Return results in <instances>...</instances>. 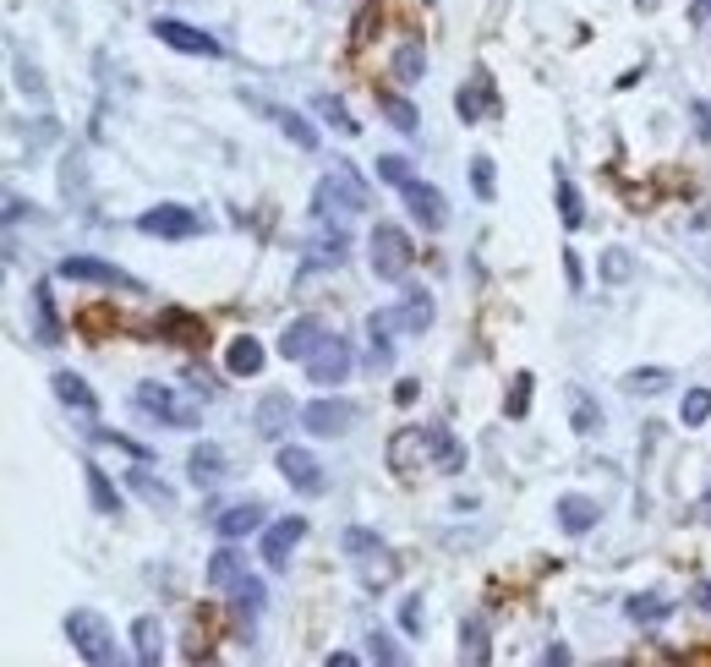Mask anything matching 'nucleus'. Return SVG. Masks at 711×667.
<instances>
[{"instance_id": "f257e3e1", "label": "nucleus", "mask_w": 711, "mask_h": 667, "mask_svg": "<svg viewBox=\"0 0 711 667\" xmlns=\"http://www.w3.org/2000/svg\"><path fill=\"white\" fill-rule=\"evenodd\" d=\"M66 640L77 646V657H83L88 667H110V662H121V646H115L110 624H104L99 613H88V607L66 613Z\"/></svg>"}, {"instance_id": "f03ea898", "label": "nucleus", "mask_w": 711, "mask_h": 667, "mask_svg": "<svg viewBox=\"0 0 711 667\" xmlns=\"http://www.w3.org/2000/svg\"><path fill=\"white\" fill-rule=\"evenodd\" d=\"M427 323H433V301H427V290H411V296H405L400 307L372 312V318H367V334L389 345V334H422Z\"/></svg>"}, {"instance_id": "7ed1b4c3", "label": "nucleus", "mask_w": 711, "mask_h": 667, "mask_svg": "<svg viewBox=\"0 0 711 667\" xmlns=\"http://www.w3.org/2000/svg\"><path fill=\"white\" fill-rule=\"evenodd\" d=\"M137 411L143 416H159L165 427H176V432H192L197 421H203V411H197L192 400H181L176 389H165V383H137Z\"/></svg>"}, {"instance_id": "20e7f679", "label": "nucleus", "mask_w": 711, "mask_h": 667, "mask_svg": "<svg viewBox=\"0 0 711 667\" xmlns=\"http://www.w3.org/2000/svg\"><path fill=\"white\" fill-rule=\"evenodd\" d=\"M367 247H372V274H378V279H389V285H394V279L411 274L416 247H411V236H405L400 225H378Z\"/></svg>"}, {"instance_id": "39448f33", "label": "nucleus", "mask_w": 711, "mask_h": 667, "mask_svg": "<svg viewBox=\"0 0 711 667\" xmlns=\"http://www.w3.org/2000/svg\"><path fill=\"white\" fill-rule=\"evenodd\" d=\"M312 208H318V219H329L334 208H340V214H361V208H367V186L356 181L351 165H334V175H323V181H318Z\"/></svg>"}, {"instance_id": "423d86ee", "label": "nucleus", "mask_w": 711, "mask_h": 667, "mask_svg": "<svg viewBox=\"0 0 711 667\" xmlns=\"http://www.w3.org/2000/svg\"><path fill=\"white\" fill-rule=\"evenodd\" d=\"M137 230L143 236H159V241H192L203 236V214L197 208H181V203H159L148 214H137Z\"/></svg>"}, {"instance_id": "0eeeda50", "label": "nucleus", "mask_w": 711, "mask_h": 667, "mask_svg": "<svg viewBox=\"0 0 711 667\" xmlns=\"http://www.w3.org/2000/svg\"><path fill=\"white\" fill-rule=\"evenodd\" d=\"M274 465H279V476H285V482L296 487L301 498H323V493H329V476H323L318 454H312V449H301V443H285Z\"/></svg>"}, {"instance_id": "6e6552de", "label": "nucleus", "mask_w": 711, "mask_h": 667, "mask_svg": "<svg viewBox=\"0 0 711 667\" xmlns=\"http://www.w3.org/2000/svg\"><path fill=\"white\" fill-rule=\"evenodd\" d=\"M301 367H307V383H318V389H334V383L351 378L356 356H351V345H345L340 334H329V339H323V345L312 350L307 361H301Z\"/></svg>"}, {"instance_id": "1a4fd4ad", "label": "nucleus", "mask_w": 711, "mask_h": 667, "mask_svg": "<svg viewBox=\"0 0 711 667\" xmlns=\"http://www.w3.org/2000/svg\"><path fill=\"white\" fill-rule=\"evenodd\" d=\"M356 416H361V405L334 400V394H323V400L301 405V427L318 432V438H340V432H351V427H356Z\"/></svg>"}, {"instance_id": "9d476101", "label": "nucleus", "mask_w": 711, "mask_h": 667, "mask_svg": "<svg viewBox=\"0 0 711 667\" xmlns=\"http://www.w3.org/2000/svg\"><path fill=\"white\" fill-rule=\"evenodd\" d=\"M55 279H77V285H110V290H143L126 268L99 263V257H61L55 263Z\"/></svg>"}, {"instance_id": "9b49d317", "label": "nucleus", "mask_w": 711, "mask_h": 667, "mask_svg": "<svg viewBox=\"0 0 711 667\" xmlns=\"http://www.w3.org/2000/svg\"><path fill=\"white\" fill-rule=\"evenodd\" d=\"M154 33H159V44H170V50H181V55H203V61H219V55H225L214 33L192 28V22H176V17H159Z\"/></svg>"}, {"instance_id": "f8f14e48", "label": "nucleus", "mask_w": 711, "mask_h": 667, "mask_svg": "<svg viewBox=\"0 0 711 667\" xmlns=\"http://www.w3.org/2000/svg\"><path fill=\"white\" fill-rule=\"evenodd\" d=\"M301 536H307V520H301V514H285V520H274V525L263 531L258 558H263V564L279 575V569H290V553H296V542H301Z\"/></svg>"}, {"instance_id": "ddd939ff", "label": "nucleus", "mask_w": 711, "mask_h": 667, "mask_svg": "<svg viewBox=\"0 0 711 667\" xmlns=\"http://www.w3.org/2000/svg\"><path fill=\"white\" fill-rule=\"evenodd\" d=\"M454 110H460L465 126H476V121H487V115H498V88H493V72H487V66H476L471 83L454 93Z\"/></svg>"}, {"instance_id": "4468645a", "label": "nucleus", "mask_w": 711, "mask_h": 667, "mask_svg": "<svg viewBox=\"0 0 711 667\" xmlns=\"http://www.w3.org/2000/svg\"><path fill=\"white\" fill-rule=\"evenodd\" d=\"M400 192H405V208H411V219H416L422 230H444V225H449V203H444V192H438V186L405 181Z\"/></svg>"}, {"instance_id": "2eb2a0df", "label": "nucleus", "mask_w": 711, "mask_h": 667, "mask_svg": "<svg viewBox=\"0 0 711 667\" xmlns=\"http://www.w3.org/2000/svg\"><path fill=\"white\" fill-rule=\"evenodd\" d=\"M553 514H558V531H564V536H586V531H597L602 503L586 498V493H564L553 503Z\"/></svg>"}, {"instance_id": "dca6fc26", "label": "nucleus", "mask_w": 711, "mask_h": 667, "mask_svg": "<svg viewBox=\"0 0 711 667\" xmlns=\"http://www.w3.org/2000/svg\"><path fill=\"white\" fill-rule=\"evenodd\" d=\"M323 339H329V329H323V318H296V323H285V334H279V356L285 361H307L312 350L323 345Z\"/></svg>"}, {"instance_id": "f3484780", "label": "nucleus", "mask_w": 711, "mask_h": 667, "mask_svg": "<svg viewBox=\"0 0 711 667\" xmlns=\"http://www.w3.org/2000/svg\"><path fill=\"white\" fill-rule=\"evenodd\" d=\"M422 449H427V460H433V471H444V476L465 471V443L454 438L449 427H422Z\"/></svg>"}, {"instance_id": "a211bd4d", "label": "nucleus", "mask_w": 711, "mask_h": 667, "mask_svg": "<svg viewBox=\"0 0 711 667\" xmlns=\"http://www.w3.org/2000/svg\"><path fill=\"white\" fill-rule=\"evenodd\" d=\"M301 411L290 405V394H268V400H258V411H252V427H258V438L279 443L290 432V421H296Z\"/></svg>"}, {"instance_id": "6ab92c4d", "label": "nucleus", "mask_w": 711, "mask_h": 667, "mask_svg": "<svg viewBox=\"0 0 711 667\" xmlns=\"http://www.w3.org/2000/svg\"><path fill=\"white\" fill-rule=\"evenodd\" d=\"M154 334L159 339H170V345H203L208 329H203V318H192V312H181V307H170V312H159V323H154Z\"/></svg>"}, {"instance_id": "aec40b11", "label": "nucleus", "mask_w": 711, "mask_h": 667, "mask_svg": "<svg viewBox=\"0 0 711 667\" xmlns=\"http://www.w3.org/2000/svg\"><path fill=\"white\" fill-rule=\"evenodd\" d=\"M214 531L225 536V542H241V536L263 531V503H230V509L214 520Z\"/></svg>"}, {"instance_id": "412c9836", "label": "nucleus", "mask_w": 711, "mask_h": 667, "mask_svg": "<svg viewBox=\"0 0 711 667\" xmlns=\"http://www.w3.org/2000/svg\"><path fill=\"white\" fill-rule=\"evenodd\" d=\"M241 580H247V558L236 553V542H225L208 558V585H214V591H236Z\"/></svg>"}, {"instance_id": "4be33fe9", "label": "nucleus", "mask_w": 711, "mask_h": 667, "mask_svg": "<svg viewBox=\"0 0 711 667\" xmlns=\"http://www.w3.org/2000/svg\"><path fill=\"white\" fill-rule=\"evenodd\" d=\"M33 339L39 345H61V318H55V296H50V285H33Z\"/></svg>"}, {"instance_id": "5701e85b", "label": "nucleus", "mask_w": 711, "mask_h": 667, "mask_svg": "<svg viewBox=\"0 0 711 667\" xmlns=\"http://www.w3.org/2000/svg\"><path fill=\"white\" fill-rule=\"evenodd\" d=\"M263 345L252 334H241V339H230V350H225V372L230 378H252V372H263Z\"/></svg>"}, {"instance_id": "b1692460", "label": "nucleus", "mask_w": 711, "mask_h": 667, "mask_svg": "<svg viewBox=\"0 0 711 667\" xmlns=\"http://www.w3.org/2000/svg\"><path fill=\"white\" fill-rule=\"evenodd\" d=\"M186 471H192L197 487H219V476H225V449H219V443H197Z\"/></svg>"}, {"instance_id": "393cba45", "label": "nucleus", "mask_w": 711, "mask_h": 667, "mask_svg": "<svg viewBox=\"0 0 711 667\" xmlns=\"http://www.w3.org/2000/svg\"><path fill=\"white\" fill-rule=\"evenodd\" d=\"M132 646H137L132 657L143 667H154L159 657H165V629H159V618H148V613L137 618V624H132Z\"/></svg>"}, {"instance_id": "a878e982", "label": "nucleus", "mask_w": 711, "mask_h": 667, "mask_svg": "<svg viewBox=\"0 0 711 667\" xmlns=\"http://www.w3.org/2000/svg\"><path fill=\"white\" fill-rule=\"evenodd\" d=\"M50 383H55V400H61V405H72V411H83V416L99 411V394H93L77 372H55Z\"/></svg>"}, {"instance_id": "bb28decb", "label": "nucleus", "mask_w": 711, "mask_h": 667, "mask_svg": "<svg viewBox=\"0 0 711 667\" xmlns=\"http://www.w3.org/2000/svg\"><path fill=\"white\" fill-rule=\"evenodd\" d=\"M126 487H132V493L143 498L148 509H176V493H170V487L159 482L154 471H143V465H137V471H126Z\"/></svg>"}, {"instance_id": "cd10ccee", "label": "nucleus", "mask_w": 711, "mask_h": 667, "mask_svg": "<svg viewBox=\"0 0 711 667\" xmlns=\"http://www.w3.org/2000/svg\"><path fill=\"white\" fill-rule=\"evenodd\" d=\"M345 252H351V236H345V230H323L307 252V268H340Z\"/></svg>"}, {"instance_id": "c85d7f7f", "label": "nucleus", "mask_w": 711, "mask_h": 667, "mask_svg": "<svg viewBox=\"0 0 711 667\" xmlns=\"http://www.w3.org/2000/svg\"><path fill=\"white\" fill-rule=\"evenodd\" d=\"M378 110L389 115V126H394V132H405V137H416V132H422V115H416V104H411V99H400V93H389V88H383V93H378Z\"/></svg>"}, {"instance_id": "c756f323", "label": "nucleus", "mask_w": 711, "mask_h": 667, "mask_svg": "<svg viewBox=\"0 0 711 667\" xmlns=\"http://www.w3.org/2000/svg\"><path fill=\"white\" fill-rule=\"evenodd\" d=\"M460 662H471V667H487V662H493L482 618H465V624H460Z\"/></svg>"}, {"instance_id": "7c9ffc66", "label": "nucleus", "mask_w": 711, "mask_h": 667, "mask_svg": "<svg viewBox=\"0 0 711 667\" xmlns=\"http://www.w3.org/2000/svg\"><path fill=\"white\" fill-rule=\"evenodd\" d=\"M88 476V498H93V514H121V493H115V482L99 471V465H83Z\"/></svg>"}, {"instance_id": "2f4dec72", "label": "nucleus", "mask_w": 711, "mask_h": 667, "mask_svg": "<svg viewBox=\"0 0 711 667\" xmlns=\"http://www.w3.org/2000/svg\"><path fill=\"white\" fill-rule=\"evenodd\" d=\"M422 72H427V50H422V44H400V50H394V77H400V83L405 88H411V83H422Z\"/></svg>"}, {"instance_id": "473e14b6", "label": "nucleus", "mask_w": 711, "mask_h": 667, "mask_svg": "<svg viewBox=\"0 0 711 667\" xmlns=\"http://www.w3.org/2000/svg\"><path fill=\"white\" fill-rule=\"evenodd\" d=\"M635 624H662V618H673V602L668 596H657V591H646V596H629V607H624Z\"/></svg>"}, {"instance_id": "72a5a7b5", "label": "nucleus", "mask_w": 711, "mask_h": 667, "mask_svg": "<svg viewBox=\"0 0 711 667\" xmlns=\"http://www.w3.org/2000/svg\"><path fill=\"white\" fill-rule=\"evenodd\" d=\"M558 219H564L569 230L586 225V203H580V186L569 181V175H558Z\"/></svg>"}, {"instance_id": "f704fd0d", "label": "nucleus", "mask_w": 711, "mask_h": 667, "mask_svg": "<svg viewBox=\"0 0 711 667\" xmlns=\"http://www.w3.org/2000/svg\"><path fill=\"white\" fill-rule=\"evenodd\" d=\"M312 110H318L323 121L334 126V132H345V137H356V132H361V121H351V110H345V104L334 99V93H318V99H312Z\"/></svg>"}, {"instance_id": "c9c22d12", "label": "nucleus", "mask_w": 711, "mask_h": 667, "mask_svg": "<svg viewBox=\"0 0 711 667\" xmlns=\"http://www.w3.org/2000/svg\"><path fill=\"white\" fill-rule=\"evenodd\" d=\"M263 602H268V591H263V580H241L236 585V618H241V624H252V618H258L263 613Z\"/></svg>"}, {"instance_id": "e433bc0d", "label": "nucleus", "mask_w": 711, "mask_h": 667, "mask_svg": "<svg viewBox=\"0 0 711 667\" xmlns=\"http://www.w3.org/2000/svg\"><path fill=\"white\" fill-rule=\"evenodd\" d=\"M668 383H673L668 367H635V372L624 378V389H629V394H662Z\"/></svg>"}, {"instance_id": "4c0bfd02", "label": "nucleus", "mask_w": 711, "mask_h": 667, "mask_svg": "<svg viewBox=\"0 0 711 667\" xmlns=\"http://www.w3.org/2000/svg\"><path fill=\"white\" fill-rule=\"evenodd\" d=\"M531 389H536V378L531 372H515V378H509V394H504V411L509 416H531Z\"/></svg>"}, {"instance_id": "58836bf2", "label": "nucleus", "mask_w": 711, "mask_h": 667, "mask_svg": "<svg viewBox=\"0 0 711 667\" xmlns=\"http://www.w3.org/2000/svg\"><path fill=\"white\" fill-rule=\"evenodd\" d=\"M274 121H279V132H285V137H290V143H296V148H307V154H312V148H318V132H312V126H307V115H296V110H279Z\"/></svg>"}, {"instance_id": "ea45409f", "label": "nucleus", "mask_w": 711, "mask_h": 667, "mask_svg": "<svg viewBox=\"0 0 711 667\" xmlns=\"http://www.w3.org/2000/svg\"><path fill=\"white\" fill-rule=\"evenodd\" d=\"M679 421H684V427H706V421H711V389H690V394H684Z\"/></svg>"}, {"instance_id": "a19ab883", "label": "nucleus", "mask_w": 711, "mask_h": 667, "mask_svg": "<svg viewBox=\"0 0 711 667\" xmlns=\"http://www.w3.org/2000/svg\"><path fill=\"white\" fill-rule=\"evenodd\" d=\"M569 427H575V432H586V438L602 427V411H597V405H591L580 389H575V411H569Z\"/></svg>"}, {"instance_id": "79ce46f5", "label": "nucleus", "mask_w": 711, "mask_h": 667, "mask_svg": "<svg viewBox=\"0 0 711 667\" xmlns=\"http://www.w3.org/2000/svg\"><path fill=\"white\" fill-rule=\"evenodd\" d=\"M635 274V257H629L624 247H613V252H602V279H613V285H624V279Z\"/></svg>"}, {"instance_id": "37998d69", "label": "nucleus", "mask_w": 711, "mask_h": 667, "mask_svg": "<svg viewBox=\"0 0 711 667\" xmlns=\"http://www.w3.org/2000/svg\"><path fill=\"white\" fill-rule=\"evenodd\" d=\"M378 181H389V186L416 181V175H411V159H400V154H378Z\"/></svg>"}, {"instance_id": "c03bdc74", "label": "nucleus", "mask_w": 711, "mask_h": 667, "mask_svg": "<svg viewBox=\"0 0 711 667\" xmlns=\"http://www.w3.org/2000/svg\"><path fill=\"white\" fill-rule=\"evenodd\" d=\"M367 651H372V662H389V667H400V662H405V651L394 646V640L383 635V629H372V635H367Z\"/></svg>"}, {"instance_id": "a18cd8bd", "label": "nucleus", "mask_w": 711, "mask_h": 667, "mask_svg": "<svg viewBox=\"0 0 711 667\" xmlns=\"http://www.w3.org/2000/svg\"><path fill=\"white\" fill-rule=\"evenodd\" d=\"M471 186H476V197H482V203H493V159H487V154L471 159Z\"/></svg>"}, {"instance_id": "49530a36", "label": "nucleus", "mask_w": 711, "mask_h": 667, "mask_svg": "<svg viewBox=\"0 0 711 667\" xmlns=\"http://www.w3.org/2000/svg\"><path fill=\"white\" fill-rule=\"evenodd\" d=\"M340 547H345L351 558H361V553H383L378 531H345V536H340Z\"/></svg>"}, {"instance_id": "de8ad7c7", "label": "nucleus", "mask_w": 711, "mask_h": 667, "mask_svg": "<svg viewBox=\"0 0 711 667\" xmlns=\"http://www.w3.org/2000/svg\"><path fill=\"white\" fill-rule=\"evenodd\" d=\"M93 443H110V449H121V454H132V460H148V449H143V443H132V438H121V432H110V427H93Z\"/></svg>"}, {"instance_id": "09e8293b", "label": "nucleus", "mask_w": 711, "mask_h": 667, "mask_svg": "<svg viewBox=\"0 0 711 667\" xmlns=\"http://www.w3.org/2000/svg\"><path fill=\"white\" fill-rule=\"evenodd\" d=\"M17 88H22V93H33V99L44 104V83H39V72H33L28 61H17Z\"/></svg>"}, {"instance_id": "8fccbe9b", "label": "nucleus", "mask_w": 711, "mask_h": 667, "mask_svg": "<svg viewBox=\"0 0 711 667\" xmlns=\"http://www.w3.org/2000/svg\"><path fill=\"white\" fill-rule=\"evenodd\" d=\"M400 629H405V635H422V607H416V602L400 607Z\"/></svg>"}, {"instance_id": "3c124183", "label": "nucleus", "mask_w": 711, "mask_h": 667, "mask_svg": "<svg viewBox=\"0 0 711 667\" xmlns=\"http://www.w3.org/2000/svg\"><path fill=\"white\" fill-rule=\"evenodd\" d=\"M28 208H33V203H22V197H17V192H6V225H17V219H22V214H28Z\"/></svg>"}, {"instance_id": "603ef678", "label": "nucleus", "mask_w": 711, "mask_h": 667, "mask_svg": "<svg viewBox=\"0 0 711 667\" xmlns=\"http://www.w3.org/2000/svg\"><path fill=\"white\" fill-rule=\"evenodd\" d=\"M695 132H701V137H711V99H701V104H695Z\"/></svg>"}, {"instance_id": "864d4df0", "label": "nucleus", "mask_w": 711, "mask_h": 667, "mask_svg": "<svg viewBox=\"0 0 711 667\" xmlns=\"http://www.w3.org/2000/svg\"><path fill=\"white\" fill-rule=\"evenodd\" d=\"M394 400H400V405H416V383H411V378H405V383H400V389H394Z\"/></svg>"}, {"instance_id": "5fc2aeb1", "label": "nucleus", "mask_w": 711, "mask_h": 667, "mask_svg": "<svg viewBox=\"0 0 711 667\" xmlns=\"http://www.w3.org/2000/svg\"><path fill=\"white\" fill-rule=\"evenodd\" d=\"M690 17H695V22H706V28H711V0H695V6H690Z\"/></svg>"}, {"instance_id": "6e6d98bb", "label": "nucleus", "mask_w": 711, "mask_h": 667, "mask_svg": "<svg viewBox=\"0 0 711 667\" xmlns=\"http://www.w3.org/2000/svg\"><path fill=\"white\" fill-rule=\"evenodd\" d=\"M695 602H701V613H711V580L695 585Z\"/></svg>"}, {"instance_id": "4d7b16f0", "label": "nucleus", "mask_w": 711, "mask_h": 667, "mask_svg": "<svg viewBox=\"0 0 711 667\" xmlns=\"http://www.w3.org/2000/svg\"><path fill=\"white\" fill-rule=\"evenodd\" d=\"M695 514H701V520H711V493H706L701 503H695Z\"/></svg>"}]
</instances>
